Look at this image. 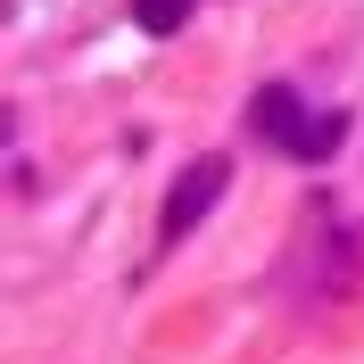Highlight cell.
Returning a JSON list of instances; mask_svg holds the SVG:
<instances>
[{
    "label": "cell",
    "mask_w": 364,
    "mask_h": 364,
    "mask_svg": "<svg viewBox=\"0 0 364 364\" xmlns=\"http://www.w3.org/2000/svg\"><path fill=\"white\" fill-rule=\"evenodd\" d=\"M224 191H232V158H191V166L174 174V191H166V240H182Z\"/></svg>",
    "instance_id": "obj_1"
},
{
    "label": "cell",
    "mask_w": 364,
    "mask_h": 364,
    "mask_svg": "<svg viewBox=\"0 0 364 364\" xmlns=\"http://www.w3.org/2000/svg\"><path fill=\"white\" fill-rule=\"evenodd\" d=\"M249 124L265 141H282V149H290V158H306V133H315V116H306V100H298L290 83H265L249 100Z\"/></svg>",
    "instance_id": "obj_2"
},
{
    "label": "cell",
    "mask_w": 364,
    "mask_h": 364,
    "mask_svg": "<svg viewBox=\"0 0 364 364\" xmlns=\"http://www.w3.org/2000/svg\"><path fill=\"white\" fill-rule=\"evenodd\" d=\"M133 17H141V33H182V17H191V0H133Z\"/></svg>",
    "instance_id": "obj_3"
}]
</instances>
